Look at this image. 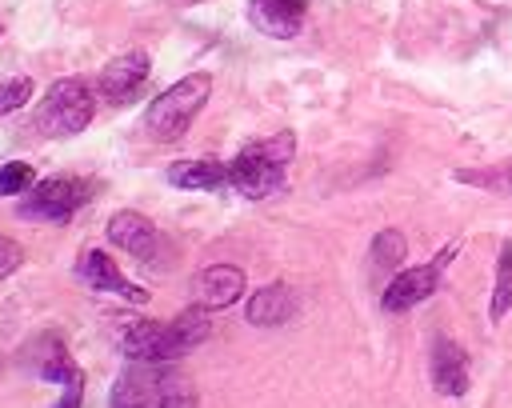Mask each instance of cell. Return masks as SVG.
I'll return each mask as SVG.
<instances>
[{
	"label": "cell",
	"mask_w": 512,
	"mask_h": 408,
	"mask_svg": "<svg viewBox=\"0 0 512 408\" xmlns=\"http://www.w3.org/2000/svg\"><path fill=\"white\" fill-rule=\"evenodd\" d=\"M248 20L264 36L292 40L304 28V0H248Z\"/></svg>",
	"instance_id": "obj_12"
},
{
	"label": "cell",
	"mask_w": 512,
	"mask_h": 408,
	"mask_svg": "<svg viewBox=\"0 0 512 408\" xmlns=\"http://www.w3.org/2000/svg\"><path fill=\"white\" fill-rule=\"evenodd\" d=\"M80 404H84V372H80V376H72V380L60 388L56 408H80Z\"/></svg>",
	"instance_id": "obj_22"
},
{
	"label": "cell",
	"mask_w": 512,
	"mask_h": 408,
	"mask_svg": "<svg viewBox=\"0 0 512 408\" xmlns=\"http://www.w3.org/2000/svg\"><path fill=\"white\" fill-rule=\"evenodd\" d=\"M192 296H196V308H208V312L228 308V304H236L244 296V272L236 264H212V268H204L196 276Z\"/></svg>",
	"instance_id": "obj_11"
},
{
	"label": "cell",
	"mask_w": 512,
	"mask_h": 408,
	"mask_svg": "<svg viewBox=\"0 0 512 408\" xmlns=\"http://www.w3.org/2000/svg\"><path fill=\"white\" fill-rule=\"evenodd\" d=\"M296 152V136L292 132H276L268 140H256L248 148H240L228 164V184L248 196V200H264L284 184V168Z\"/></svg>",
	"instance_id": "obj_3"
},
{
	"label": "cell",
	"mask_w": 512,
	"mask_h": 408,
	"mask_svg": "<svg viewBox=\"0 0 512 408\" xmlns=\"http://www.w3.org/2000/svg\"><path fill=\"white\" fill-rule=\"evenodd\" d=\"M188 4H200V0H188Z\"/></svg>",
	"instance_id": "obj_23"
},
{
	"label": "cell",
	"mask_w": 512,
	"mask_h": 408,
	"mask_svg": "<svg viewBox=\"0 0 512 408\" xmlns=\"http://www.w3.org/2000/svg\"><path fill=\"white\" fill-rule=\"evenodd\" d=\"M456 180H464V184H480V188H488V192H512V164H504V168H480V172L460 168Z\"/></svg>",
	"instance_id": "obj_18"
},
{
	"label": "cell",
	"mask_w": 512,
	"mask_h": 408,
	"mask_svg": "<svg viewBox=\"0 0 512 408\" xmlns=\"http://www.w3.org/2000/svg\"><path fill=\"white\" fill-rule=\"evenodd\" d=\"M32 184H36L32 164L12 160V164H4V168H0V196H20V192H28Z\"/></svg>",
	"instance_id": "obj_19"
},
{
	"label": "cell",
	"mask_w": 512,
	"mask_h": 408,
	"mask_svg": "<svg viewBox=\"0 0 512 408\" xmlns=\"http://www.w3.org/2000/svg\"><path fill=\"white\" fill-rule=\"evenodd\" d=\"M20 264H24V248H20L12 236H4V232H0V280H8Z\"/></svg>",
	"instance_id": "obj_21"
},
{
	"label": "cell",
	"mask_w": 512,
	"mask_h": 408,
	"mask_svg": "<svg viewBox=\"0 0 512 408\" xmlns=\"http://www.w3.org/2000/svg\"><path fill=\"white\" fill-rule=\"evenodd\" d=\"M92 112H96V92L80 76H64L44 92V100L36 108V132L52 136V140L76 136L92 124Z\"/></svg>",
	"instance_id": "obj_5"
},
{
	"label": "cell",
	"mask_w": 512,
	"mask_h": 408,
	"mask_svg": "<svg viewBox=\"0 0 512 408\" xmlns=\"http://www.w3.org/2000/svg\"><path fill=\"white\" fill-rule=\"evenodd\" d=\"M88 196H92L88 180H80V176H48V180L32 184L20 196V216L48 220V224H68L84 208Z\"/></svg>",
	"instance_id": "obj_6"
},
{
	"label": "cell",
	"mask_w": 512,
	"mask_h": 408,
	"mask_svg": "<svg viewBox=\"0 0 512 408\" xmlns=\"http://www.w3.org/2000/svg\"><path fill=\"white\" fill-rule=\"evenodd\" d=\"M508 308H512V240H504L500 260H496V288H492L488 316H492V320H500Z\"/></svg>",
	"instance_id": "obj_16"
},
{
	"label": "cell",
	"mask_w": 512,
	"mask_h": 408,
	"mask_svg": "<svg viewBox=\"0 0 512 408\" xmlns=\"http://www.w3.org/2000/svg\"><path fill=\"white\" fill-rule=\"evenodd\" d=\"M208 336H212L208 308H184L168 324L148 320V316L144 320H128L120 328V352L132 364H172L184 352H192L196 344H204Z\"/></svg>",
	"instance_id": "obj_1"
},
{
	"label": "cell",
	"mask_w": 512,
	"mask_h": 408,
	"mask_svg": "<svg viewBox=\"0 0 512 408\" xmlns=\"http://www.w3.org/2000/svg\"><path fill=\"white\" fill-rule=\"evenodd\" d=\"M292 312H296V296H292V288L280 284V280L256 288L252 300H248V308H244L248 324H256V328H276V324H284Z\"/></svg>",
	"instance_id": "obj_14"
},
{
	"label": "cell",
	"mask_w": 512,
	"mask_h": 408,
	"mask_svg": "<svg viewBox=\"0 0 512 408\" xmlns=\"http://www.w3.org/2000/svg\"><path fill=\"white\" fill-rule=\"evenodd\" d=\"M168 184H172V188H188V192H212V188L228 184V164H220L216 156L176 160V164L168 168Z\"/></svg>",
	"instance_id": "obj_15"
},
{
	"label": "cell",
	"mask_w": 512,
	"mask_h": 408,
	"mask_svg": "<svg viewBox=\"0 0 512 408\" xmlns=\"http://www.w3.org/2000/svg\"><path fill=\"white\" fill-rule=\"evenodd\" d=\"M456 256V248H448L440 260H432V264H416V268H404V272H396L388 284H384V296H380V304H384V312H408V308H416L420 300H428L436 288H440V272H444V264Z\"/></svg>",
	"instance_id": "obj_7"
},
{
	"label": "cell",
	"mask_w": 512,
	"mask_h": 408,
	"mask_svg": "<svg viewBox=\"0 0 512 408\" xmlns=\"http://www.w3.org/2000/svg\"><path fill=\"white\" fill-rule=\"evenodd\" d=\"M76 272H80V280L92 284L96 292H116V296H124V300H132V304H144V300H148V292L136 288V284H128V276L116 268V260H112L108 252H100V248H88V252L80 256Z\"/></svg>",
	"instance_id": "obj_10"
},
{
	"label": "cell",
	"mask_w": 512,
	"mask_h": 408,
	"mask_svg": "<svg viewBox=\"0 0 512 408\" xmlns=\"http://www.w3.org/2000/svg\"><path fill=\"white\" fill-rule=\"evenodd\" d=\"M108 408H196V388L168 364H132L116 376Z\"/></svg>",
	"instance_id": "obj_2"
},
{
	"label": "cell",
	"mask_w": 512,
	"mask_h": 408,
	"mask_svg": "<svg viewBox=\"0 0 512 408\" xmlns=\"http://www.w3.org/2000/svg\"><path fill=\"white\" fill-rule=\"evenodd\" d=\"M404 252H408L404 236H400L396 228H384V232H380V236L372 240V268L388 272V268H396V264L404 260Z\"/></svg>",
	"instance_id": "obj_17"
},
{
	"label": "cell",
	"mask_w": 512,
	"mask_h": 408,
	"mask_svg": "<svg viewBox=\"0 0 512 408\" xmlns=\"http://www.w3.org/2000/svg\"><path fill=\"white\" fill-rule=\"evenodd\" d=\"M212 92V76L208 72H192L184 80H176L172 88H164L148 112H144V128L152 140H180L188 132V124L200 116V108L208 104Z\"/></svg>",
	"instance_id": "obj_4"
},
{
	"label": "cell",
	"mask_w": 512,
	"mask_h": 408,
	"mask_svg": "<svg viewBox=\"0 0 512 408\" xmlns=\"http://www.w3.org/2000/svg\"><path fill=\"white\" fill-rule=\"evenodd\" d=\"M108 240L116 244V248H124V252H132L136 260H156V252H160V232H156V224L148 220V216H140V212H116L112 220H108Z\"/></svg>",
	"instance_id": "obj_9"
},
{
	"label": "cell",
	"mask_w": 512,
	"mask_h": 408,
	"mask_svg": "<svg viewBox=\"0 0 512 408\" xmlns=\"http://www.w3.org/2000/svg\"><path fill=\"white\" fill-rule=\"evenodd\" d=\"M432 388L440 396H464L468 392V356L448 336H440L432 344Z\"/></svg>",
	"instance_id": "obj_13"
},
{
	"label": "cell",
	"mask_w": 512,
	"mask_h": 408,
	"mask_svg": "<svg viewBox=\"0 0 512 408\" xmlns=\"http://www.w3.org/2000/svg\"><path fill=\"white\" fill-rule=\"evenodd\" d=\"M32 80L28 76H12V80H4L0 84V112H16V108H24L28 100H32Z\"/></svg>",
	"instance_id": "obj_20"
},
{
	"label": "cell",
	"mask_w": 512,
	"mask_h": 408,
	"mask_svg": "<svg viewBox=\"0 0 512 408\" xmlns=\"http://www.w3.org/2000/svg\"><path fill=\"white\" fill-rule=\"evenodd\" d=\"M148 72H152L148 52L132 48V52H124V56H116V60L104 64V72L96 80L100 84V96L112 100V104H124V100H132L140 92V84L148 80Z\"/></svg>",
	"instance_id": "obj_8"
},
{
	"label": "cell",
	"mask_w": 512,
	"mask_h": 408,
	"mask_svg": "<svg viewBox=\"0 0 512 408\" xmlns=\"http://www.w3.org/2000/svg\"><path fill=\"white\" fill-rule=\"evenodd\" d=\"M0 32H4V24H0Z\"/></svg>",
	"instance_id": "obj_24"
}]
</instances>
